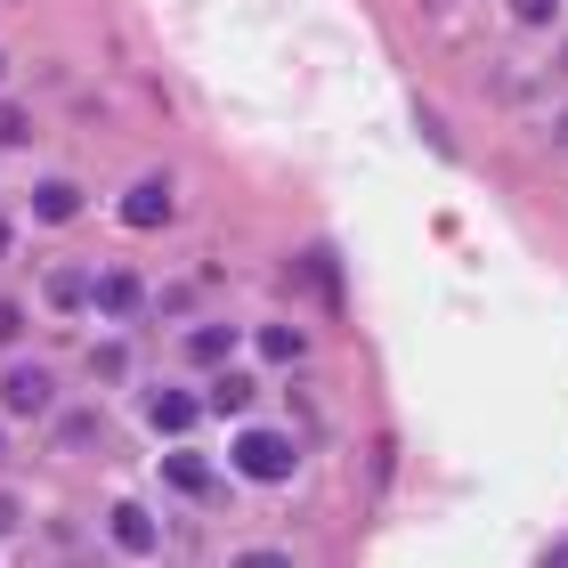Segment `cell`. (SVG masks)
Segmentation results:
<instances>
[{"instance_id":"cell-1","label":"cell","mask_w":568,"mask_h":568,"mask_svg":"<svg viewBox=\"0 0 568 568\" xmlns=\"http://www.w3.org/2000/svg\"><path fill=\"white\" fill-rule=\"evenodd\" d=\"M227 455H236V471H244V479H261V487L293 479V463H301V447H293L284 430H244V438H236Z\"/></svg>"},{"instance_id":"cell-2","label":"cell","mask_w":568,"mask_h":568,"mask_svg":"<svg viewBox=\"0 0 568 568\" xmlns=\"http://www.w3.org/2000/svg\"><path fill=\"white\" fill-rule=\"evenodd\" d=\"M0 406L33 423V415H49V406H58V382H49L41 366H9V374H0Z\"/></svg>"},{"instance_id":"cell-3","label":"cell","mask_w":568,"mask_h":568,"mask_svg":"<svg viewBox=\"0 0 568 568\" xmlns=\"http://www.w3.org/2000/svg\"><path fill=\"white\" fill-rule=\"evenodd\" d=\"M90 308L98 317H139L146 308V284L131 268H106V276H90Z\"/></svg>"},{"instance_id":"cell-4","label":"cell","mask_w":568,"mask_h":568,"mask_svg":"<svg viewBox=\"0 0 568 568\" xmlns=\"http://www.w3.org/2000/svg\"><path fill=\"white\" fill-rule=\"evenodd\" d=\"M171 220V187L163 179H139L131 195H122V227H163Z\"/></svg>"},{"instance_id":"cell-5","label":"cell","mask_w":568,"mask_h":568,"mask_svg":"<svg viewBox=\"0 0 568 568\" xmlns=\"http://www.w3.org/2000/svg\"><path fill=\"white\" fill-rule=\"evenodd\" d=\"M195 415H203V398H187V390H154V398H146V423H154V430H171V438H179V430H195Z\"/></svg>"},{"instance_id":"cell-6","label":"cell","mask_w":568,"mask_h":568,"mask_svg":"<svg viewBox=\"0 0 568 568\" xmlns=\"http://www.w3.org/2000/svg\"><path fill=\"white\" fill-rule=\"evenodd\" d=\"M163 479L179 487V496H212V487H220V471H212V463H203L195 447H179V455L163 463Z\"/></svg>"},{"instance_id":"cell-7","label":"cell","mask_w":568,"mask_h":568,"mask_svg":"<svg viewBox=\"0 0 568 568\" xmlns=\"http://www.w3.org/2000/svg\"><path fill=\"white\" fill-rule=\"evenodd\" d=\"M73 212H82V187H73V179H41V187H33V220L65 227Z\"/></svg>"},{"instance_id":"cell-8","label":"cell","mask_w":568,"mask_h":568,"mask_svg":"<svg viewBox=\"0 0 568 568\" xmlns=\"http://www.w3.org/2000/svg\"><path fill=\"white\" fill-rule=\"evenodd\" d=\"M114 545L122 552H154V511L146 504H114Z\"/></svg>"},{"instance_id":"cell-9","label":"cell","mask_w":568,"mask_h":568,"mask_svg":"<svg viewBox=\"0 0 568 568\" xmlns=\"http://www.w3.org/2000/svg\"><path fill=\"white\" fill-rule=\"evenodd\" d=\"M187 357H195V366H227V357H236V325H195Z\"/></svg>"},{"instance_id":"cell-10","label":"cell","mask_w":568,"mask_h":568,"mask_svg":"<svg viewBox=\"0 0 568 568\" xmlns=\"http://www.w3.org/2000/svg\"><path fill=\"white\" fill-rule=\"evenodd\" d=\"M106 438V423L90 415V406H73V415H58V447H98Z\"/></svg>"},{"instance_id":"cell-11","label":"cell","mask_w":568,"mask_h":568,"mask_svg":"<svg viewBox=\"0 0 568 568\" xmlns=\"http://www.w3.org/2000/svg\"><path fill=\"white\" fill-rule=\"evenodd\" d=\"M90 301V276L82 268H58V276H49V308H82Z\"/></svg>"},{"instance_id":"cell-12","label":"cell","mask_w":568,"mask_h":568,"mask_svg":"<svg viewBox=\"0 0 568 568\" xmlns=\"http://www.w3.org/2000/svg\"><path fill=\"white\" fill-rule=\"evenodd\" d=\"M244 406H252V382L244 374H220L212 382V415H244Z\"/></svg>"},{"instance_id":"cell-13","label":"cell","mask_w":568,"mask_h":568,"mask_svg":"<svg viewBox=\"0 0 568 568\" xmlns=\"http://www.w3.org/2000/svg\"><path fill=\"white\" fill-rule=\"evenodd\" d=\"M122 374H131V349H122V342H98V349H90V382H122Z\"/></svg>"},{"instance_id":"cell-14","label":"cell","mask_w":568,"mask_h":568,"mask_svg":"<svg viewBox=\"0 0 568 568\" xmlns=\"http://www.w3.org/2000/svg\"><path fill=\"white\" fill-rule=\"evenodd\" d=\"M261 349L276 357V366H293V357H301V325H268V333H261Z\"/></svg>"},{"instance_id":"cell-15","label":"cell","mask_w":568,"mask_h":568,"mask_svg":"<svg viewBox=\"0 0 568 568\" xmlns=\"http://www.w3.org/2000/svg\"><path fill=\"white\" fill-rule=\"evenodd\" d=\"M33 139V122H24V106H0V146H24Z\"/></svg>"},{"instance_id":"cell-16","label":"cell","mask_w":568,"mask_h":568,"mask_svg":"<svg viewBox=\"0 0 568 568\" xmlns=\"http://www.w3.org/2000/svg\"><path fill=\"white\" fill-rule=\"evenodd\" d=\"M511 17H520V24H552L560 0H511Z\"/></svg>"},{"instance_id":"cell-17","label":"cell","mask_w":568,"mask_h":568,"mask_svg":"<svg viewBox=\"0 0 568 568\" xmlns=\"http://www.w3.org/2000/svg\"><path fill=\"white\" fill-rule=\"evenodd\" d=\"M17 333H24V301H0V349H9Z\"/></svg>"},{"instance_id":"cell-18","label":"cell","mask_w":568,"mask_h":568,"mask_svg":"<svg viewBox=\"0 0 568 568\" xmlns=\"http://www.w3.org/2000/svg\"><path fill=\"white\" fill-rule=\"evenodd\" d=\"M17 520H24V504H17V496H0V536H9Z\"/></svg>"},{"instance_id":"cell-19","label":"cell","mask_w":568,"mask_h":568,"mask_svg":"<svg viewBox=\"0 0 568 568\" xmlns=\"http://www.w3.org/2000/svg\"><path fill=\"white\" fill-rule=\"evenodd\" d=\"M9 244H17V227H9V220H0V261H9Z\"/></svg>"},{"instance_id":"cell-20","label":"cell","mask_w":568,"mask_h":568,"mask_svg":"<svg viewBox=\"0 0 568 568\" xmlns=\"http://www.w3.org/2000/svg\"><path fill=\"white\" fill-rule=\"evenodd\" d=\"M0 455H9V438H0Z\"/></svg>"},{"instance_id":"cell-21","label":"cell","mask_w":568,"mask_h":568,"mask_svg":"<svg viewBox=\"0 0 568 568\" xmlns=\"http://www.w3.org/2000/svg\"><path fill=\"white\" fill-rule=\"evenodd\" d=\"M0 65H9V58H0Z\"/></svg>"}]
</instances>
